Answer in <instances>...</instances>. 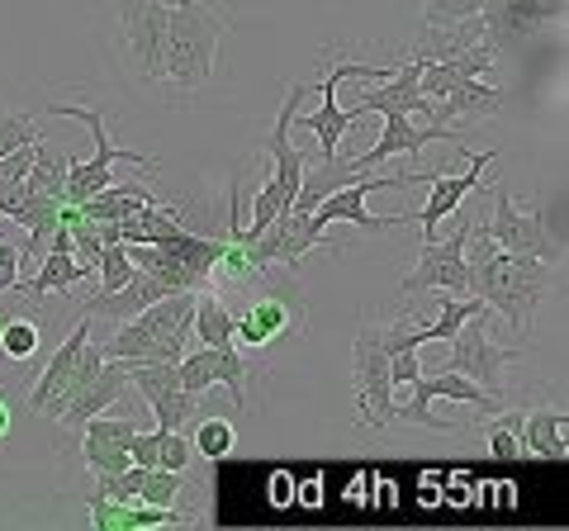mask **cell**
I'll return each instance as SVG.
<instances>
[{
  "mask_svg": "<svg viewBox=\"0 0 569 531\" xmlns=\"http://www.w3.org/2000/svg\"><path fill=\"white\" fill-rule=\"evenodd\" d=\"M466 271H470V294L485 299L489 313H503L508 328L527 342L531 323H537V309L546 304V294L556 290V261L541 257H508L498 247L485 223L470 219L466 233Z\"/></svg>",
  "mask_w": 569,
  "mask_h": 531,
  "instance_id": "cell-1",
  "label": "cell"
},
{
  "mask_svg": "<svg viewBox=\"0 0 569 531\" xmlns=\"http://www.w3.org/2000/svg\"><path fill=\"white\" fill-rule=\"evenodd\" d=\"M233 29V14L213 0H176L167 6V77L176 91H200L213 81L219 43Z\"/></svg>",
  "mask_w": 569,
  "mask_h": 531,
  "instance_id": "cell-2",
  "label": "cell"
},
{
  "mask_svg": "<svg viewBox=\"0 0 569 531\" xmlns=\"http://www.w3.org/2000/svg\"><path fill=\"white\" fill-rule=\"evenodd\" d=\"M190 313H194V290H171L142 313L123 318V328L100 351L110 361H167L176 365L190 351Z\"/></svg>",
  "mask_w": 569,
  "mask_h": 531,
  "instance_id": "cell-3",
  "label": "cell"
},
{
  "mask_svg": "<svg viewBox=\"0 0 569 531\" xmlns=\"http://www.w3.org/2000/svg\"><path fill=\"white\" fill-rule=\"evenodd\" d=\"M422 181H427V171H413V176H403V171L399 176H356V181L323 194V200L309 209V219H313V228H323V233H328V223H356V228H366V233H395V228H408L413 219L408 214H370L366 194L408 190V186H422Z\"/></svg>",
  "mask_w": 569,
  "mask_h": 531,
  "instance_id": "cell-4",
  "label": "cell"
},
{
  "mask_svg": "<svg viewBox=\"0 0 569 531\" xmlns=\"http://www.w3.org/2000/svg\"><path fill=\"white\" fill-rule=\"evenodd\" d=\"M52 114L91 123V138H96V157H91V162H71L67 186H62V204H86V200H91V194H100L104 186H114V162H129V167H142V171H152V167H157L148 152L114 148L100 110H86V104H52Z\"/></svg>",
  "mask_w": 569,
  "mask_h": 531,
  "instance_id": "cell-5",
  "label": "cell"
},
{
  "mask_svg": "<svg viewBox=\"0 0 569 531\" xmlns=\"http://www.w3.org/2000/svg\"><path fill=\"white\" fill-rule=\"evenodd\" d=\"M351 389H356V422H370L385 432L395 422V380H389V357L380 347V323H366L351 342Z\"/></svg>",
  "mask_w": 569,
  "mask_h": 531,
  "instance_id": "cell-6",
  "label": "cell"
},
{
  "mask_svg": "<svg viewBox=\"0 0 569 531\" xmlns=\"http://www.w3.org/2000/svg\"><path fill=\"white\" fill-rule=\"evenodd\" d=\"M119 39L138 81L167 77V0H119Z\"/></svg>",
  "mask_w": 569,
  "mask_h": 531,
  "instance_id": "cell-7",
  "label": "cell"
},
{
  "mask_svg": "<svg viewBox=\"0 0 569 531\" xmlns=\"http://www.w3.org/2000/svg\"><path fill=\"white\" fill-rule=\"evenodd\" d=\"M466 233H470V219H460V228H451L447 238H432L422 242V252L413 261V271L403 275L399 294H470V271H466Z\"/></svg>",
  "mask_w": 569,
  "mask_h": 531,
  "instance_id": "cell-8",
  "label": "cell"
},
{
  "mask_svg": "<svg viewBox=\"0 0 569 531\" xmlns=\"http://www.w3.org/2000/svg\"><path fill=\"white\" fill-rule=\"evenodd\" d=\"M485 323H489V313L485 318H466V323L451 332V351H447V365L441 370H456V375H466L479 389L498 394V389H503V370L522 357V347H498L485 332Z\"/></svg>",
  "mask_w": 569,
  "mask_h": 531,
  "instance_id": "cell-9",
  "label": "cell"
},
{
  "mask_svg": "<svg viewBox=\"0 0 569 531\" xmlns=\"http://www.w3.org/2000/svg\"><path fill=\"white\" fill-rule=\"evenodd\" d=\"M493 190V219L485 223V233L503 247L508 257H541V261H560V238L546 228L541 209H518L512 204L508 186H489Z\"/></svg>",
  "mask_w": 569,
  "mask_h": 531,
  "instance_id": "cell-10",
  "label": "cell"
},
{
  "mask_svg": "<svg viewBox=\"0 0 569 531\" xmlns=\"http://www.w3.org/2000/svg\"><path fill=\"white\" fill-rule=\"evenodd\" d=\"M380 119H385L380 143L361 157H351V167L361 176H370L380 162H389V157H413L427 143H460V129H451V123H413V114H403V110H389Z\"/></svg>",
  "mask_w": 569,
  "mask_h": 531,
  "instance_id": "cell-11",
  "label": "cell"
},
{
  "mask_svg": "<svg viewBox=\"0 0 569 531\" xmlns=\"http://www.w3.org/2000/svg\"><path fill=\"white\" fill-rule=\"evenodd\" d=\"M565 10H569V0H485V29H489L493 52L531 39L546 24H560Z\"/></svg>",
  "mask_w": 569,
  "mask_h": 531,
  "instance_id": "cell-12",
  "label": "cell"
},
{
  "mask_svg": "<svg viewBox=\"0 0 569 531\" xmlns=\"http://www.w3.org/2000/svg\"><path fill=\"white\" fill-rule=\"evenodd\" d=\"M133 432H142V422L138 418H86L81 422V455H86V470L96 474H119L123 465H133L129 460V441Z\"/></svg>",
  "mask_w": 569,
  "mask_h": 531,
  "instance_id": "cell-13",
  "label": "cell"
},
{
  "mask_svg": "<svg viewBox=\"0 0 569 531\" xmlns=\"http://www.w3.org/2000/svg\"><path fill=\"white\" fill-rule=\"evenodd\" d=\"M418 77H422V58H408L403 67H389L376 86H361V100H356L351 110H361V114H389V110L432 114V100L418 91Z\"/></svg>",
  "mask_w": 569,
  "mask_h": 531,
  "instance_id": "cell-14",
  "label": "cell"
},
{
  "mask_svg": "<svg viewBox=\"0 0 569 531\" xmlns=\"http://www.w3.org/2000/svg\"><path fill=\"white\" fill-rule=\"evenodd\" d=\"M123 394H129V365L104 357L100 375H96L91 384L71 389V394L58 403V409H52V422H62V428H81L86 418H96V413H104V409H114Z\"/></svg>",
  "mask_w": 569,
  "mask_h": 531,
  "instance_id": "cell-15",
  "label": "cell"
},
{
  "mask_svg": "<svg viewBox=\"0 0 569 531\" xmlns=\"http://www.w3.org/2000/svg\"><path fill=\"white\" fill-rule=\"evenodd\" d=\"M498 152H475L470 157V171H460V176H441V171H427V186H432V194H427V204H422V242H432L437 238V228L447 223L460 204H466V194L479 186V176H485V167L493 162Z\"/></svg>",
  "mask_w": 569,
  "mask_h": 531,
  "instance_id": "cell-16",
  "label": "cell"
},
{
  "mask_svg": "<svg viewBox=\"0 0 569 531\" xmlns=\"http://www.w3.org/2000/svg\"><path fill=\"white\" fill-rule=\"evenodd\" d=\"M337 86H342V77H337V67H328V77H323V104H318L313 114H295V129H309L318 143H323V157L342 152L347 129H356V123L366 119L361 110H342V104H337Z\"/></svg>",
  "mask_w": 569,
  "mask_h": 531,
  "instance_id": "cell-17",
  "label": "cell"
},
{
  "mask_svg": "<svg viewBox=\"0 0 569 531\" xmlns=\"http://www.w3.org/2000/svg\"><path fill=\"white\" fill-rule=\"evenodd\" d=\"M290 332V304L280 294H261L242 309V318H233V342L238 347H271Z\"/></svg>",
  "mask_w": 569,
  "mask_h": 531,
  "instance_id": "cell-18",
  "label": "cell"
},
{
  "mask_svg": "<svg viewBox=\"0 0 569 531\" xmlns=\"http://www.w3.org/2000/svg\"><path fill=\"white\" fill-rule=\"evenodd\" d=\"M91 522L100 531L110 527H171V522H200V512H181V508H152V503H119V499H100L91 493Z\"/></svg>",
  "mask_w": 569,
  "mask_h": 531,
  "instance_id": "cell-19",
  "label": "cell"
},
{
  "mask_svg": "<svg viewBox=\"0 0 569 531\" xmlns=\"http://www.w3.org/2000/svg\"><path fill=\"white\" fill-rule=\"evenodd\" d=\"M162 294H171L162 280H152L148 271H138V266H133V275L123 280L119 290L96 294L91 304H86V318H119V323H123V318H133V313H142L148 304H157Z\"/></svg>",
  "mask_w": 569,
  "mask_h": 531,
  "instance_id": "cell-20",
  "label": "cell"
},
{
  "mask_svg": "<svg viewBox=\"0 0 569 531\" xmlns=\"http://www.w3.org/2000/svg\"><path fill=\"white\" fill-rule=\"evenodd\" d=\"M86 342H91V318L81 313V318H77V328L67 332V342L52 351V361L43 365L39 384L29 389V409H33V413H43V409H48V399L71 380V370H77V357H81V347H86Z\"/></svg>",
  "mask_w": 569,
  "mask_h": 531,
  "instance_id": "cell-21",
  "label": "cell"
},
{
  "mask_svg": "<svg viewBox=\"0 0 569 531\" xmlns=\"http://www.w3.org/2000/svg\"><path fill=\"white\" fill-rule=\"evenodd\" d=\"M569 418L565 409H556V403H541V409H531L518 418V437H522V447L531 455H541V460H565L569 455Z\"/></svg>",
  "mask_w": 569,
  "mask_h": 531,
  "instance_id": "cell-22",
  "label": "cell"
},
{
  "mask_svg": "<svg viewBox=\"0 0 569 531\" xmlns=\"http://www.w3.org/2000/svg\"><path fill=\"white\" fill-rule=\"evenodd\" d=\"M498 104H503V91L498 86H489L485 77H470V81H460L456 91H447L441 100H432V123H456V119H470V114H493Z\"/></svg>",
  "mask_w": 569,
  "mask_h": 531,
  "instance_id": "cell-23",
  "label": "cell"
},
{
  "mask_svg": "<svg viewBox=\"0 0 569 531\" xmlns=\"http://www.w3.org/2000/svg\"><path fill=\"white\" fill-rule=\"evenodd\" d=\"M142 204H152V190L148 186H104L100 194H91L86 204H77L81 209V219H91V223H119V219H129L133 209H142Z\"/></svg>",
  "mask_w": 569,
  "mask_h": 531,
  "instance_id": "cell-24",
  "label": "cell"
},
{
  "mask_svg": "<svg viewBox=\"0 0 569 531\" xmlns=\"http://www.w3.org/2000/svg\"><path fill=\"white\" fill-rule=\"evenodd\" d=\"M190 338L204 347H228L233 342V313L219 299V290H194V313H190Z\"/></svg>",
  "mask_w": 569,
  "mask_h": 531,
  "instance_id": "cell-25",
  "label": "cell"
},
{
  "mask_svg": "<svg viewBox=\"0 0 569 531\" xmlns=\"http://www.w3.org/2000/svg\"><path fill=\"white\" fill-rule=\"evenodd\" d=\"M71 157L67 148H52V143H33V162H29V176H24V190L29 194H52V200H62V186H67V171H71Z\"/></svg>",
  "mask_w": 569,
  "mask_h": 531,
  "instance_id": "cell-26",
  "label": "cell"
},
{
  "mask_svg": "<svg viewBox=\"0 0 569 531\" xmlns=\"http://www.w3.org/2000/svg\"><path fill=\"white\" fill-rule=\"evenodd\" d=\"M190 447L194 455H204V460H228L238 447V428H233V418H194V437H190Z\"/></svg>",
  "mask_w": 569,
  "mask_h": 531,
  "instance_id": "cell-27",
  "label": "cell"
},
{
  "mask_svg": "<svg viewBox=\"0 0 569 531\" xmlns=\"http://www.w3.org/2000/svg\"><path fill=\"white\" fill-rule=\"evenodd\" d=\"M39 323L33 318H10V323H0V361L10 365H29L33 357H39Z\"/></svg>",
  "mask_w": 569,
  "mask_h": 531,
  "instance_id": "cell-28",
  "label": "cell"
},
{
  "mask_svg": "<svg viewBox=\"0 0 569 531\" xmlns=\"http://www.w3.org/2000/svg\"><path fill=\"white\" fill-rule=\"evenodd\" d=\"M152 409V418H157V428H167V432H176V428H186V422H194L204 409H200V394H190V389H171L167 399H157V403H148Z\"/></svg>",
  "mask_w": 569,
  "mask_h": 531,
  "instance_id": "cell-29",
  "label": "cell"
},
{
  "mask_svg": "<svg viewBox=\"0 0 569 531\" xmlns=\"http://www.w3.org/2000/svg\"><path fill=\"white\" fill-rule=\"evenodd\" d=\"M181 493H186V474H181V470L152 465V470H148V480H142V489H138V503L176 508V503H181Z\"/></svg>",
  "mask_w": 569,
  "mask_h": 531,
  "instance_id": "cell-30",
  "label": "cell"
},
{
  "mask_svg": "<svg viewBox=\"0 0 569 531\" xmlns=\"http://www.w3.org/2000/svg\"><path fill=\"white\" fill-rule=\"evenodd\" d=\"M96 271H100V294H110L119 290L123 280L133 275V261H129V247L123 242H104L100 252H96Z\"/></svg>",
  "mask_w": 569,
  "mask_h": 531,
  "instance_id": "cell-31",
  "label": "cell"
},
{
  "mask_svg": "<svg viewBox=\"0 0 569 531\" xmlns=\"http://www.w3.org/2000/svg\"><path fill=\"white\" fill-rule=\"evenodd\" d=\"M475 14H485V0H427L422 29H447L460 20H475Z\"/></svg>",
  "mask_w": 569,
  "mask_h": 531,
  "instance_id": "cell-32",
  "label": "cell"
},
{
  "mask_svg": "<svg viewBox=\"0 0 569 531\" xmlns=\"http://www.w3.org/2000/svg\"><path fill=\"white\" fill-rule=\"evenodd\" d=\"M190 460H194V447H190V437H181V428L167 432V428H157V465L162 470H190Z\"/></svg>",
  "mask_w": 569,
  "mask_h": 531,
  "instance_id": "cell-33",
  "label": "cell"
},
{
  "mask_svg": "<svg viewBox=\"0 0 569 531\" xmlns=\"http://www.w3.org/2000/svg\"><path fill=\"white\" fill-rule=\"evenodd\" d=\"M39 138V129H33V119L29 114H14V110H0V157L14 152V148H24Z\"/></svg>",
  "mask_w": 569,
  "mask_h": 531,
  "instance_id": "cell-34",
  "label": "cell"
},
{
  "mask_svg": "<svg viewBox=\"0 0 569 531\" xmlns=\"http://www.w3.org/2000/svg\"><path fill=\"white\" fill-rule=\"evenodd\" d=\"M503 413V409H498ZM489 451L498 455V460H518V451H522V437H518V413H503L489 428Z\"/></svg>",
  "mask_w": 569,
  "mask_h": 531,
  "instance_id": "cell-35",
  "label": "cell"
},
{
  "mask_svg": "<svg viewBox=\"0 0 569 531\" xmlns=\"http://www.w3.org/2000/svg\"><path fill=\"white\" fill-rule=\"evenodd\" d=\"M418 375H422V361H418V351H395V357H389V380H395V389L413 384Z\"/></svg>",
  "mask_w": 569,
  "mask_h": 531,
  "instance_id": "cell-36",
  "label": "cell"
},
{
  "mask_svg": "<svg viewBox=\"0 0 569 531\" xmlns=\"http://www.w3.org/2000/svg\"><path fill=\"white\" fill-rule=\"evenodd\" d=\"M266 499H271V508H290L299 499V484L290 470H271V484H266Z\"/></svg>",
  "mask_w": 569,
  "mask_h": 531,
  "instance_id": "cell-37",
  "label": "cell"
},
{
  "mask_svg": "<svg viewBox=\"0 0 569 531\" xmlns=\"http://www.w3.org/2000/svg\"><path fill=\"white\" fill-rule=\"evenodd\" d=\"M20 266H24L20 247H14V242H0V294L20 285Z\"/></svg>",
  "mask_w": 569,
  "mask_h": 531,
  "instance_id": "cell-38",
  "label": "cell"
},
{
  "mask_svg": "<svg viewBox=\"0 0 569 531\" xmlns=\"http://www.w3.org/2000/svg\"><path fill=\"white\" fill-rule=\"evenodd\" d=\"M10 422H14V409H10V399L0 394V441L10 437Z\"/></svg>",
  "mask_w": 569,
  "mask_h": 531,
  "instance_id": "cell-39",
  "label": "cell"
},
{
  "mask_svg": "<svg viewBox=\"0 0 569 531\" xmlns=\"http://www.w3.org/2000/svg\"><path fill=\"white\" fill-rule=\"evenodd\" d=\"M305 503H309V508L323 503V493H318V480H309V484H305Z\"/></svg>",
  "mask_w": 569,
  "mask_h": 531,
  "instance_id": "cell-40",
  "label": "cell"
}]
</instances>
